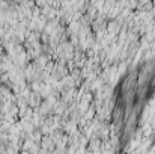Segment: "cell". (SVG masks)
I'll return each mask as SVG.
<instances>
[{"instance_id":"obj_1","label":"cell","mask_w":155,"mask_h":154,"mask_svg":"<svg viewBox=\"0 0 155 154\" xmlns=\"http://www.w3.org/2000/svg\"><path fill=\"white\" fill-rule=\"evenodd\" d=\"M154 92L155 63H140L120 79L114 92L113 110L117 127L120 128V136H125L128 128H134L137 116Z\"/></svg>"}]
</instances>
